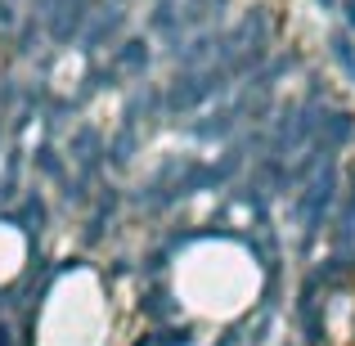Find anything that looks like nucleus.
<instances>
[{"label":"nucleus","instance_id":"nucleus-1","mask_svg":"<svg viewBox=\"0 0 355 346\" xmlns=\"http://www.w3.org/2000/svg\"><path fill=\"white\" fill-rule=\"evenodd\" d=\"M329 50H333V59H338L342 68H347V77L355 81V50H351V41H347V36H333Z\"/></svg>","mask_w":355,"mask_h":346},{"label":"nucleus","instance_id":"nucleus-2","mask_svg":"<svg viewBox=\"0 0 355 346\" xmlns=\"http://www.w3.org/2000/svg\"><path fill=\"white\" fill-rule=\"evenodd\" d=\"M320 5H324V9H333V5H338V0H320Z\"/></svg>","mask_w":355,"mask_h":346}]
</instances>
